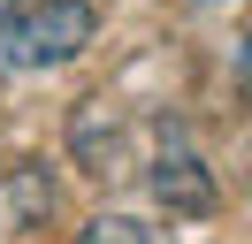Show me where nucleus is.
Returning <instances> with one entry per match:
<instances>
[{
  "mask_svg": "<svg viewBox=\"0 0 252 244\" xmlns=\"http://www.w3.org/2000/svg\"><path fill=\"white\" fill-rule=\"evenodd\" d=\"M92 30H99L92 0H31L23 15L0 23V61L8 69H62L92 46Z\"/></svg>",
  "mask_w": 252,
  "mask_h": 244,
  "instance_id": "1",
  "label": "nucleus"
},
{
  "mask_svg": "<svg viewBox=\"0 0 252 244\" xmlns=\"http://www.w3.org/2000/svg\"><path fill=\"white\" fill-rule=\"evenodd\" d=\"M153 191L168 198V206H184V214H199L206 198H214V183H206V176H199V160H191V152L176 145V152H160V168H153Z\"/></svg>",
  "mask_w": 252,
  "mask_h": 244,
  "instance_id": "2",
  "label": "nucleus"
},
{
  "mask_svg": "<svg viewBox=\"0 0 252 244\" xmlns=\"http://www.w3.org/2000/svg\"><path fill=\"white\" fill-rule=\"evenodd\" d=\"M77 244H160V229H145L138 214H99Z\"/></svg>",
  "mask_w": 252,
  "mask_h": 244,
  "instance_id": "3",
  "label": "nucleus"
},
{
  "mask_svg": "<svg viewBox=\"0 0 252 244\" xmlns=\"http://www.w3.org/2000/svg\"><path fill=\"white\" fill-rule=\"evenodd\" d=\"M245 76H252V38H245Z\"/></svg>",
  "mask_w": 252,
  "mask_h": 244,
  "instance_id": "4",
  "label": "nucleus"
},
{
  "mask_svg": "<svg viewBox=\"0 0 252 244\" xmlns=\"http://www.w3.org/2000/svg\"><path fill=\"white\" fill-rule=\"evenodd\" d=\"M8 8H16V0H0V15H8Z\"/></svg>",
  "mask_w": 252,
  "mask_h": 244,
  "instance_id": "5",
  "label": "nucleus"
}]
</instances>
